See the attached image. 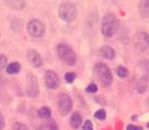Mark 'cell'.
I'll return each mask as SVG.
<instances>
[{"instance_id":"cell-28","label":"cell","mask_w":149,"mask_h":130,"mask_svg":"<svg viewBox=\"0 0 149 130\" xmlns=\"http://www.w3.org/2000/svg\"><path fill=\"white\" fill-rule=\"evenodd\" d=\"M147 127L149 129V122L147 124Z\"/></svg>"},{"instance_id":"cell-26","label":"cell","mask_w":149,"mask_h":130,"mask_svg":"<svg viewBox=\"0 0 149 130\" xmlns=\"http://www.w3.org/2000/svg\"><path fill=\"white\" fill-rule=\"evenodd\" d=\"M5 120L4 118L3 115L1 112H0V130L2 129L5 127Z\"/></svg>"},{"instance_id":"cell-20","label":"cell","mask_w":149,"mask_h":130,"mask_svg":"<svg viewBox=\"0 0 149 130\" xmlns=\"http://www.w3.org/2000/svg\"><path fill=\"white\" fill-rule=\"evenodd\" d=\"M106 115H107L106 114V111L104 109H100L96 111L95 113H94V117L96 118H97V119L102 121V120L105 119Z\"/></svg>"},{"instance_id":"cell-21","label":"cell","mask_w":149,"mask_h":130,"mask_svg":"<svg viewBox=\"0 0 149 130\" xmlns=\"http://www.w3.org/2000/svg\"><path fill=\"white\" fill-rule=\"evenodd\" d=\"M13 130H29L26 124L20 122L14 123L13 125Z\"/></svg>"},{"instance_id":"cell-1","label":"cell","mask_w":149,"mask_h":130,"mask_svg":"<svg viewBox=\"0 0 149 130\" xmlns=\"http://www.w3.org/2000/svg\"><path fill=\"white\" fill-rule=\"evenodd\" d=\"M120 22L118 17L114 13H108L102 18L101 24V32L106 38H112L119 29Z\"/></svg>"},{"instance_id":"cell-11","label":"cell","mask_w":149,"mask_h":130,"mask_svg":"<svg viewBox=\"0 0 149 130\" xmlns=\"http://www.w3.org/2000/svg\"><path fill=\"white\" fill-rule=\"evenodd\" d=\"M100 54L103 58L108 60L113 59L116 56L115 50L110 45H104L101 47L100 50Z\"/></svg>"},{"instance_id":"cell-7","label":"cell","mask_w":149,"mask_h":130,"mask_svg":"<svg viewBox=\"0 0 149 130\" xmlns=\"http://www.w3.org/2000/svg\"><path fill=\"white\" fill-rule=\"evenodd\" d=\"M26 93L30 98H35L40 93V86L37 78L31 72H28L26 75Z\"/></svg>"},{"instance_id":"cell-13","label":"cell","mask_w":149,"mask_h":130,"mask_svg":"<svg viewBox=\"0 0 149 130\" xmlns=\"http://www.w3.org/2000/svg\"><path fill=\"white\" fill-rule=\"evenodd\" d=\"M83 122L82 116L78 111H75L72 114L70 119V124L71 127L74 129L79 128Z\"/></svg>"},{"instance_id":"cell-15","label":"cell","mask_w":149,"mask_h":130,"mask_svg":"<svg viewBox=\"0 0 149 130\" xmlns=\"http://www.w3.org/2000/svg\"><path fill=\"white\" fill-rule=\"evenodd\" d=\"M21 70V64L18 62H12L6 67V72L10 75L18 74Z\"/></svg>"},{"instance_id":"cell-25","label":"cell","mask_w":149,"mask_h":130,"mask_svg":"<svg viewBox=\"0 0 149 130\" xmlns=\"http://www.w3.org/2000/svg\"><path fill=\"white\" fill-rule=\"evenodd\" d=\"M143 128L140 126H136L132 125V124H130L127 127V130H143Z\"/></svg>"},{"instance_id":"cell-2","label":"cell","mask_w":149,"mask_h":130,"mask_svg":"<svg viewBox=\"0 0 149 130\" xmlns=\"http://www.w3.org/2000/svg\"><path fill=\"white\" fill-rule=\"evenodd\" d=\"M94 74L104 86H109L113 81V76L110 67L104 63H97L94 66Z\"/></svg>"},{"instance_id":"cell-14","label":"cell","mask_w":149,"mask_h":130,"mask_svg":"<svg viewBox=\"0 0 149 130\" xmlns=\"http://www.w3.org/2000/svg\"><path fill=\"white\" fill-rule=\"evenodd\" d=\"M139 12L142 17L149 18V0L140 1L139 3Z\"/></svg>"},{"instance_id":"cell-12","label":"cell","mask_w":149,"mask_h":130,"mask_svg":"<svg viewBox=\"0 0 149 130\" xmlns=\"http://www.w3.org/2000/svg\"><path fill=\"white\" fill-rule=\"evenodd\" d=\"M148 81L149 79L146 75H143L137 81V85H136L137 92L140 93V94H143L147 91L148 86Z\"/></svg>"},{"instance_id":"cell-24","label":"cell","mask_w":149,"mask_h":130,"mask_svg":"<svg viewBox=\"0 0 149 130\" xmlns=\"http://www.w3.org/2000/svg\"><path fill=\"white\" fill-rule=\"evenodd\" d=\"M83 130H94L93 124L90 120L88 119L86 121L84 127H83Z\"/></svg>"},{"instance_id":"cell-23","label":"cell","mask_w":149,"mask_h":130,"mask_svg":"<svg viewBox=\"0 0 149 130\" xmlns=\"http://www.w3.org/2000/svg\"><path fill=\"white\" fill-rule=\"evenodd\" d=\"M8 64V58L3 54H0V71H2Z\"/></svg>"},{"instance_id":"cell-27","label":"cell","mask_w":149,"mask_h":130,"mask_svg":"<svg viewBox=\"0 0 149 130\" xmlns=\"http://www.w3.org/2000/svg\"><path fill=\"white\" fill-rule=\"evenodd\" d=\"M49 130H58V125L54 121H52L49 124Z\"/></svg>"},{"instance_id":"cell-3","label":"cell","mask_w":149,"mask_h":130,"mask_svg":"<svg viewBox=\"0 0 149 130\" xmlns=\"http://www.w3.org/2000/svg\"><path fill=\"white\" fill-rule=\"evenodd\" d=\"M58 16L66 22H72L78 16L76 6L70 2H63L58 7Z\"/></svg>"},{"instance_id":"cell-4","label":"cell","mask_w":149,"mask_h":130,"mask_svg":"<svg viewBox=\"0 0 149 130\" xmlns=\"http://www.w3.org/2000/svg\"><path fill=\"white\" fill-rule=\"evenodd\" d=\"M56 51L58 56L61 61L69 66H74L77 62L76 54L66 44L60 43L57 45Z\"/></svg>"},{"instance_id":"cell-19","label":"cell","mask_w":149,"mask_h":130,"mask_svg":"<svg viewBox=\"0 0 149 130\" xmlns=\"http://www.w3.org/2000/svg\"><path fill=\"white\" fill-rule=\"evenodd\" d=\"M76 78V74L73 72H69L64 75V79L67 83H72Z\"/></svg>"},{"instance_id":"cell-22","label":"cell","mask_w":149,"mask_h":130,"mask_svg":"<svg viewBox=\"0 0 149 130\" xmlns=\"http://www.w3.org/2000/svg\"><path fill=\"white\" fill-rule=\"evenodd\" d=\"M98 91V87L96 84L94 83H91L86 88V91L87 93H89V94H94L96 93Z\"/></svg>"},{"instance_id":"cell-16","label":"cell","mask_w":149,"mask_h":130,"mask_svg":"<svg viewBox=\"0 0 149 130\" xmlns=\"http://www.w3.org/2000/svg\"><path fill=\"white\" fill-rule=\"evenodd\" d=\"M138 66L142 71H143L148 78L149 79V60L147 58H142L139 61Z\"/></svg>"},{"instance_id":"cell-8","label":"cell","mask_w":149,"mask_h":130,"mask_svg":"<svg viewBox=\"0 0 149 130\" xmlns=\"http://www.w3.org/2000/svg\"><path fill=\"white\" fill-rule=\"evenodd\" d=\"M57 105H58V111L62 115H65L68 114L72 109V99L67 94L61 93L58 96Z\"/></svg>"},{"instance_id":"cell-5","label":"cell","mask_w":149,"mask_h":130,"mask_svg":"<svg viewBox=\"0 0 149 130\" xmlns=\"http://www.w3.org/2000/svg\"><path fill=\"white\" fill-rule=\"evenodd\" d=\"M132 45L138 54L144 53L149 47V35L144 31L137 32L133 37Z\"/></svg>"},{"instance_id":"cell-6","label":"cell","mask_w":149,"mask_h":130,"mask_svg":"<svg viewBox=\"0 0 149 130\" xmlns=\"http://www.w3.org/2000/svg\"><path fill=\"white\" fill-rule=\"evenodd\" d=\"M27 31L29 35L34 38H42L45 33V26L38 19H32L27 24Z\"/></svg>"},{"instance_id":"cell-18","label":"cell","mask_w":149,"mask_h":130,"mask_svg":"<svg viewBox=\"0 0 149 130\" xmlns=\"http://www.w3.org/2000/svg\"><path fill=\"white\" fill-rule=\"evenodd\" d=\"M117 75L120 78H126L129 76L130 75V71L127 68H126L124 66H119L118 67L116 70Z\"/></svg>"},{"instance_id":"cell-17","label":"cell","mask_w":149,"mask_h":130,"mask_svg":"<svg viewBox=\"0 0 149 130\" xmlns=\"http://www.w3.org/2000/svg\"><path fill=\"white\" fill-rule=\"evenodd\" d=\"M37 115L43 119H48L51 116V111L48 106H43L37 111Z\"/></svg>"},{"instance_id":"cell-10","label":"cell","mask_w":149,"mask_h":130,"mask_svg":"<svg viewBox=\"0 0 149 130\" xmlns=\"http://www.w3.org/2000/svg\"><path fill=\"white\" fill-rule=\"evenodd\" d=\"M26 58L30 65L34 68L40 67L42 64L40 54L35 49H29L27 51Z\"/></svg>"},{"instance_id":"cell-9","label":"cell","mask_w":149,"mask_h":130,"mask_svg":"<svg viewBox=\"0 0 149 130\" xmlns=\"http://www.w3.org/2000/svg\"><path fill=\"white\" fill-rule=\"evenodd\" d=\"M45 83L48 88L56 89L60 85V80L58 75L53 70H47L44 74Z\"/></svg>"}]
</instances>
